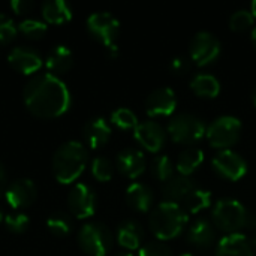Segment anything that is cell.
Segmentation results:
<instances>
[{"mask_svg":"<svg viewBox=\"0 0 256 256\" xmlns=\"http://www.w3.org/2000/svg\"><path fill=\"white\" fill-rule=\"evenodd\" d=\"M42 16L46 22L63 24L72 18V10L64 0H48L42 3Z\"/></svg>","mask_w":256,"mask_h":256,"instance_id":"cell-24","label":"cell"},{"mask_svg":"<svg viewBox=\"0 0 256 256\" xmlns=\"http://www.w3.org/2000/svg\"><path fill=\"white\" fill-rule=\"evenodd\" d=\"M82 135H84V140L88 144V147L99 148L108 142V140L111 136V128L105 118L94 117L84 124Z\"/></svg>","mask_w":256,"mask_h":256,"instance_id":"cell-20","label":"cell"},{"mask_svg":"<svg viewBox=\"0 0 256 256\" xmlns=\"http://www.w3.org/2000/svg\"><path fill=\"white\" fill-rule=\"evenodd\" d=\"M22 98L28 111L40 118L58 117L70 105V93L66 84L50 72L32 76L24 87Z\"/></svg>","mask_w":256,"mask_h":256,"instance_id":"cell-1","label":"cell"},{"mask_svg":"<svg viewBox=\"0 0 256 256\" xmlns=\"http://www.w3.org/2000/svg\"><path fill=\"white\" fill-rule=\"evenodd\" d=\"M150 170H152V174L160 182H168L171 177H174V164L165 154L156 156L152 160V168Z\"/></svg>","mask_w":256,"mask_h":256,"instance_id":"cell-29","label":"cell"},{"mask_svg":"<svg viewBox=\"0 0 256 256\" xmlns=\"http://www.w3.org/2000/svg\"><path fill=\"white\" fill-rule=\"evenodd\" d=\"M2 219H3V214H2V212H0V222H2Z\"/></svg>","mask_w":256,"mask_h":256,"instance_id":"cell-46","label":"cell"},{"mask_svg":"<svg viewBox=\"0 0 256 256\" xmlns=\"http://www.w3.org/2000/svg\"><path fill=\"white\" fill-rule=\"evenodd\" d=\"M126 201L128 204L138 212H148L153 204V192L144 183H132L126 189Z\"/></svg>","mask_w":256,"mask_h":256,"instance_id":"cell-22","label":"cell"},{"mask_svg":"<svg viewBox=\"0 0 256 256\" xmlns=\"http://www.w3.org/2000/svg\"><path fill=\"white\" fill-rule=\"evenodd\" d=\"M212 219L216 228L226 234H238L244 226H250L254 216L244 208V206L231 198H224L218 201L212 212Z\"/></svg>","mask_w":256,"mask_h":256,"instance_id":"cell-4","label":"cell"},{"mask_svg":"<svg viewBox=\"0 0 256 256\" xmlns=\"http://www.w3.org/2000/svg\"><path fill=\"white\" fill-rule=\"evenodd\" d=\"M170 69L174 75H186L190 70V62L186 57H176L170 64Z\"/></svg>","mask_w":256,"mask_h":256,"instance_id":"cell-37","label":"cell"},{"mask_svg":"<svg viewBox=\"0 0 256 256\" xmlns=\"http://www.w3.org/2000/svg\"><path fill=\"white\" fill-rule=\"evenodd\" d=\"M206 130L204 122L192 114H178L172 117L168 124L171 140L178 144H194L206 136Z\"/></svg>","mask_w":256,"mask_h":256,"instance_id":"cell-7","label":"cell"},{"mask_svg":"<svg viewBox=\"0 0 256 256\" xmlns=\"http://www.w3.org/2000/svg\"><path fill=\"white\" fill-rule=\"evenodd\" d=\"M3 220H4L6 228H8L10 232H14V234H22V232L28 228V225H30L28 216H27L26 213H22V212L9 213V214L4 216Z\"/></svg>","mask_w":256,"mask_h":256,"instance_id":"cell-33","label":"cell"},{"mask_svg":"<svg viewBox=\"0 0 256 256\" xmlns=\"http://www.w3.org/2000/svg\"><path fill=\"white\" fill-rule=\"evenodd\" d=\"M134 136L146 150L156 153L164 147L166 132L159 123H156L153 120H147V122L140 123L134 129Z\"/></svg>","mask_w":256,"mask_h":256,"instance_id":"cell-13","label":"cell"},{"mask_svg":"<svg viewBox=\"0 0 256 256\" xmlns=\"http://www.w3.org/2000/svg\"><path fill=\"white\" fill-rule=\"evenodd\" d=\"M18 30L28 39H40L46 32V22L36 18H26L18 24Z\"/></svg>","mask_w":256,"mask_h":256,"instance_id":"cell-31","label":"cell"},{"mask_svg":"<svg viewBox=\"0 0 256 256\" xmlns=\"http://www.w3.org/2000/svg\"><path fill=\"white\" fill-rule=\"evenodd\" d=\"M81 249L90 256H105L112 248V234L100 222L86 224L78 232Z\"/></svg>","mask_w":256,"mask_h":256,"instance_id":"cell-5","label":"cell"},{"mask_svg":"<svg viewBox=\"0 0 256 256\" xmlns=\"http://www.w3.org/2000/svg\"><path fill=\"white\" fill-rule=\"evenodd\" d=\"M111 122L123 130H129V129H135L140 122L136 114L129 110V108H117L112 114H111Z\"/></svg>","mask_w":256,"mask_h":256,"instance_id":"cell-30","label":"cell"},{"mask_svg":"<svg viewBox=\"0 0 256 256\" xmlns=\"http://www.w3.org/2000/svg\"><path fill=\"white\" fill-rule=\"evenodd\" d=\"M182 256H194V255H190V254H186V255H182Z\"/></svg>","mask_w":256,"mask_h":256,"instance_id":"cell-47","label":"cell"},{"mask_svg":"<svg viewBox=\"0 0 256 256\" xmlns=\"http://www.w3.org/2000/svg\"><path fill=\"white\" fill-rule=\"evenodd\" d=\"M87 28L98 40L105 45V48H108L116 45L120 22L110 12H94L87 18Z\"/></svg>","mask_w":256,"mask_h":256,"instance_id":"cell-8","label":"cell"},{"mask_svg":"<svg viewBox=\"0 0 256 256\" xmlns=\"http://www.w3.org/2000/svg\"><path fill=\"white\" fill-rule=\"evenodd\" d=\"M68 206L74 216H76L78 219H87L93 216L96 210L94 192L87 184L76 183L68 195Z\"/></svg>","mask_w":256,"mask_h":256,"instance_id":"cell-11","label":"cell"},{"mask_svg":"<svg viewBox=\"0 0 256 256\" xmlns=\"http://www.w3.org/2000/svg\"><path fill=\"white\" fill-rule=\"evenodd\" d=\"M4 198L16 210L28 207L36 200V186L30 178H16L6 188Z\"/></svg>","mask_w":256,"mask_h":256,"instance_id":"cell-14","label":"cell"},{"mask_svg":"<svg viewBox=\"0 0 256 256\" xmlns=\"http://www.w3.org/2000/svg\"><path fill=\"white\" fill-rule=\"evenodd\" d=\"M92 174L99 182H110L114 174V166L110 159L99 156L92 162Z\"/></svg>","mask_w":256,"mask_h":256,"instance_id":"cell-32","label":"cell"},{"mask_svg":"<svg viewBox=\"0 0 256 256\" xmlns=\"http://www.w3.org/2000/svg\"><path fill=\"white\" fill-rule=\"evenodd\" d=\"M190 88L201 98H216L220 92V82L212 74H198L192 80Z\"/></svg>","mask_w":256,"mask_h":256,"instance_id":"cell-26","label":"cell"},{"mask_svg":"<svg viewBox=\"0 0 256 256\" xmlns=\"http://www.w3.org/2000/svg\"><path fill=\"white\" fill-rule=\"evenodd\" d=\"M144 238V231L141 225L135 220H124L120 224L117 230V240L118 244L128 250H136L140 249Z\"/></svg>","mask_w":256,"mask_h":256,"instance_id":"cell-21","label":"cell"},{"mask_svg":"<svg viewBox=\"0 0 256 256\" xmlns=\"http://www.w3.org/2000/svg\"><path fill=\"white\" fill-rule=\"evenodd\" d=\"M216 256H255L252 243L243 234H226L218 243Z\"/></svg>","mask_w":256,"mask_h":256,"instance_id":"cell-19","label":"cell"},{"mask_svg":"<svg viewBox=\"0 0 256 256\" xmlns=\"http://www.w3.org/2000/svg\"><path fill=\"white\" fill-rule=\"evenodd\" d=\"M138 256H172V252L160 242H150L140 249Z\"/></svg>","mask_w":256,"mask_h":256,"instance_id":"cell-36","label":"cell"},{"mask_svg":"<svg viewBox=\"0 0 256 256\" xmlns=\"http://www.w3.org/2000/svg\"><path fill=\"white\" fill-rule=\"evenodd\" d=\"M202 162H204V152L200 147L190 146L178 154L176 168L182 176H190L194 171H196L201 166Z\"/></svg>","mask_w":256,"mask_h":256,"instance_id":"cell-25","label":"cell"},{"mask_svg":"<svg viewBox=\"0 0 256 256\" xmlns=\"http://www.w3.org/2000/svg\"><path fill=\"white\" fill-rule=\"evenodd\" d=\"M252 243H254V246L256 248V236H255V238H254V242H252Z\"/></svg>","mask_w":256,"mask_h":256,"instance_id":"cell-45","label":"cell"},{"mask_svg":"<svg viewBox=\"0 0 256 256\" xmlns=\"http://www.w3.org/2000/svg\"><path fill=\"white\" fill-rule=\"evenodd\" d=\"M250 12H252L254 18H255L256 16V0L255 2H252V4H250Z\"/></svg>","mask_w":256,"mask_h":256,"instance_id":"cell-41","label":"cell"},{"mask_svg":"<svg viewBox=\"0 0 256 256\" xmlns=\"http://www.w3.org/2000/svg\"><path fill=\"white\" fill-rule=\"evenodd\" d=\"M188 224V213L180 204L160 202L150 213L148 225L158 240H172L178 237Z\"/></svg>","mask_w":256,"mask_h":256,"instance_id":"cell-3","label":"cell"},{"mask_svg":"<svg viewBox=\"0 0 256 256\" xmlns=\"http://www.w3.org/2000/svg\"><path fill=\"white\" fill-rule=\"evenodd\" d=\"M254 24V15L250 10H244L240 9L237 12L232 14L231 20H230V27L236 32H243L246 28H249Z\"/></svg>","mask_w":256,"mask_h":256,"instance_id":"cell-34","label":"cell"},{"mask_svg":"<svg viewBox=\"0 0 256 256\" xmlns=\"http://www.w3.org/2000/svg\"><path fill=\"white\" fill-rule=\"evenodd\" d=\"M212 206V194L210 190L200 189L196 188L184 201H183V208L186 213L196 214Z\"/></svg>","mask_w":256,"mask_h":256,"instance_id":"cell-27","label":"cell"},{"mask_svg":"<svg viewBox=\"0 0 256 256\" xmlns=\"http://www.w3.org/2000/svg\"><path fill=\"white\" fill-rule=\"evenodd\" d=\"M114 256H134L130 252H118V254H116Z\"/></svg>","mask_w":256,"mask_h":256,"instance_id":"cell-42","label":"cell"},{"mask_svg":"<svg viewBox=\"0 0 256 256\" xmlns=\"http://www.w3.org/2000/svg\"><path fill=\"white\" fill-rule=\"evenodd\" d=\"M6 188H8V183H6V172H4L3 165L0 164V195H4Z\"/></svg>","mask_w":256,"mask_h":256,"instance_id":"cell-39","label":"cell"},{"mask_svg":"<svg viewBox=\"0 0 256 256\" xmlns=\"http://www.w3.org/2000/svg\"><path fill=\"white\" fill-rule=\"evenodd\" d=\"M106 54H108V57L116 58V57H117V54H118V48H117V45H111V46H108V48H106Z\"/></svg>","mask_w":256,"mask_h":256,"instance_id":"cell-40","label":"cell"},{"mask_svg":"<svg viewBox=\"0 0 256 256\" xmlns=\"http://www.w3.org/2000/svg\"><path fill=\"white\" fill-rule=\"evenodd\" d=\"M18 27L14 24L12 18L0 14V44H8L16 36Z\"/></svg>","mask_w":256,"mask_h":256,"instance_id":"cell-35","label":"cell"},{"mask_svg":"<svg viewBox=\"0 0 256 256\" xmlns=\"http://www.w3.org/2000/svg\"><path fill=\"white\" fill-rule=\"evenodd\" d=\"M45 66L50 70V74L56 76H58L60 74H64L72 66V51L66 45L54 46L46 56Z\"/></svg>","mask_w":256,"mask_h":256,"instance_id":"cell-23","label":"cell"},{"mask_svg":"<svg viewBox=\"0 0 256 256\" xmlns=\"http://www.w3.org/2000/svg\"><path fill=\"white\" fill-rule=\"evenodd\" d=\"M146 156L138 148H124L117 154V168L129 178L140 177L146 171Z\"/></svg>","mask_w":256,"mask_h":256,"instance_id":"cell-17","label":"cell"},{"mask_svg":"<svg viewBox=\"0 0 256 256\" xmlns=\"http://www.w3.org/2000/svg\"><path fill=\"white\" fill-rule=\"evenodd\" d=\"M189 52L190 58L198 66H206L214 62L220 54V42L214 34L208 32H200L190 40Z\"/></svg>","mask_w":256,"mask_h":256,"instance_id":"cell-9","label":"cell"},{"mask_svg":"<svg viewBox=\"0 0 256 256\" xmlns=\"http://www.w3.org/2000/svg\"><path fill=\"white\" fill-rule=\"evenodd\" d=\"M252 42L255 44V46H256V27L252 30Z\"/></svg>","mask_w":256,"mask_h":256,"instance_id":"cell-43","label":"cell"},{"mask_svg":"<svg viewBox=\"0 0 256 256\" xmlns=\"http://www.w3.org/2000/svg\"><path fill=\"white\" fill-rule=\"evenodd\" d=\"M254 104L256 105V88H255V92H254Z\"/></svg>","mask_w":256,"mask_h":256,"instance_id":"cell-44","label":"cell"},{"mask_svg":"<svg viewBox=\"0 0 256 256\" xmlns=\"http://www.w3.org/2000/svg\"><path fill=\"white\" fill-rule=\"evenodd\" d=\"M186 237L188 242L195 248H210L216 242V226L207 219H198L189 226Z\"/></svg>","mask_w":256,"mask_h":256,"instance_id":"cell-18","label":"cell"},{"mask_svg":"<svg viewBox=\"0 0 256 256\" xmlns=\"http://www.w3.org/2000/svg\"><path fill=\"white\" fill-rule=\"evenodd\" d=\"M242 134V122L232 116H222L216 118L206 130V138L212 147L226 150L234 146Z\"/></svg>","mask_w":256,"mask_h":256,"instance_id":"cell-6","label":"cell"},{"mask_svg":"<svg viewBox=\"0 0 256 256\" xmlns=\"http://www.w3.org/2000/svg\"><path fill=\"white\" fill-rule=\"evenodd\" d=\"M46 226L51 234H54L57 237H64L72 230V219L64 212H56L48 218Z\"/></svg>","mask_w":256,"mask_h":256,"instance_id":"cell-28","label":"cell"},{"mask_svg":"<svg viewBox=\"0 0 256 256\" xmlns=\"http://www.w3.org/2000/svg\"><path fill=\"white\" fill-rule=\"evenodd\" d=\"M176 106L177 96L170 87L153 90L146 100V111L150 117H168L176 111Z\"/></svg>","mask_w":256,"mask_h":256,"instance_id":"cell-12","label":"cell"},{"mask_svg":"<svg viewBox=\"0 0 256 256\" xmlns=\"http://www.w3.org/2000/svg\"><path fill=\"white\" fill-rule=\"evenodd\" d=\"M213 168L218 174L222 177L237 182L240 180L246 172H248V164L246 160L236 152L226 148L220 150L214 158H213Z\"/></svg>","mask_w":256,"mask_h":256,"instance_id":"cell-10","label":"cell"},{"mask_svg":"<svg viewBox=\"0 0 256 256\" xmlns=\"http://www.w3.org/2000/svg\"><path fill=\"white\" fill-rule=\"evenodd\" d=\"M8 62L10 63V66L14 69H16L18 72H21L24 75H32V74L38 72L44 63L39 52H36L34 50H32L28 46H15L9 52Z\"/></svg>","mask_w":256,"mask_h":256,"instance_id":"cell-15","label":"cell"},{"mask_svg":"<svg viewBox=\"0 0 256 256\" xmlns=\"http://www.w3.org/2000/svg\"><path fill=\"white\" fill-rule=\"evenodd\" d=\"M10 8L16 14H27L33 8V3L28 2V0H12L10 2Z\"/></svg>","mask_w":256,"mask_h":256,"instance_id":"cell-38","label":"cell"},{"mask_svg":"<svg viewBox=\"0 0 256 256\" xmlns=\"http://www.w3.org/2000/svg\"><path fill=\"white\" fill-rule=\"evenodd\" d=\"M88 152L80 141L62 144L52 156V174L62 184L74 183L86 170Z\"/></svg>","mask_w":256,"mask_h":256,"instance_id":"cell-2","label":"cell"},{"mask_svg":"<svg viewBox=\"0 0 256 256\" xmlns=\"http://www.w3.org/2000/svg\"><path fill=\"white\" fill-rule=\"evenodd\" d=\"M196 188L198 186L194 178H190L189 176L178 174L171 177L168 182H165L162 188V196L166 202L178 204L180 201H184Z\"/></svg>","mask_w":256,"mask_h":256,"instance_id":"cell-16","label":"cell"}]
</instances>
